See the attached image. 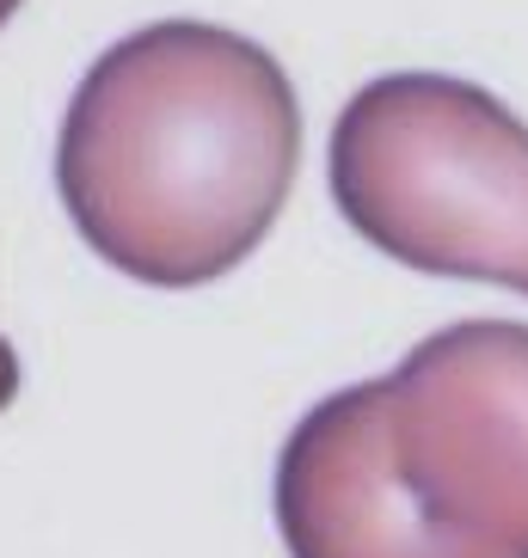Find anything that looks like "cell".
I'll return each instance as SVG.
<instances>
[{
	"label": "cell",
	"mask_w": 528,
	"mask_h": 558,
	"mask_svg": "<svg viewBox=\"0 0 528 558\" xmlns=\"http://www.w3.org/2000/svg\"><path fill=\"white\" fill-rule=\"evenodd\" d=\"M301 166V105L264 44L160 19L81 74L56 191L81 240L148 289H197L252 258Z\"/></svg>",
	"instance_id": "6da1fadb"
},
{
	"label": "cell",
	"mask_w": 528,
	"mask_h": 558,
	"mask_svg": "<svg viewBox=\"0 0 528 558\" xmlns=\"http://www.w3.org/2000/svg\"><path fill=\"white\" fill-rule=\"evenodd\" d=\"M332 197L387 258L528 295V123L455 74H381L332 123Z\"/></svg>",
	"instance_id": "7a4b0ae2"
},
{
	"label": "cell",
	"mask_w": 528,
	"mask_h": 558,
	"mask_svg": "<svg viewBox=\"0 0 528 558\" xmlns=\"http://www.w3.org/2000/svg\"><path fill=\"white\" fill-rule=\"evenodd\" d=\"M394 466L448 541L528 558V326L461 319L387 375Z\"/></svg>",
	"instance_id": "3957f363"
},
{
	"label": "cell",
	"mask_w": 528,
	"mask_h": 558,
	"mask_svg": "<svg viewBox=\"0 0 528 558\" xmlns=\"http://www.w3.org/2000/svg\"><path fill=\"white\" fill-rule=\"evenodd\" d=\"M289 558H485L448 541L394 466L387 375L320 399L277 454Z\"/></svg>",
	"instance_id": "277c9868"
},
{
	"label": "cell",
	"mask_w": 528,
	"mask_h": 558,
	"mask_svg": "<svg viewBox=\"0 0 528 558\" xmlns=\"http://www.w3.org/2000/svg\"><path fill=\"white\" fill-rule=\"evenodd\" d=\"M13 399H19V350L0 338V411L13 405Z\"/></svg>",
	"instance_id": "5b68a950"
},
{
	"label": "cell",
	"mask_w": 528,
	"mask_h": 558,
	"mask_svg": "<svg viewBox=\"0 0 528 558\" xmlns=\"http://www.w3.org/2000/svg\"><path fill=\"white\" fill-rule=\"evenodd\" d=\"M13 13H19V0H0V25H7Z\"/></svg>",
	"instance_id": "8992f818"
}]
</instances>
